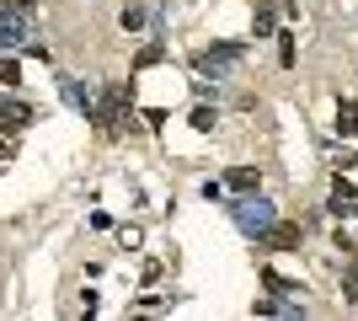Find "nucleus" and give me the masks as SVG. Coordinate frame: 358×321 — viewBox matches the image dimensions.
Returning <instances> with one entry per match:
<instances>
[{"label":"nucleus","mask_w":358,"mask_h":321,"mask_svg":"<svg viewBox=\"0 0 358 321\" xmlns=\"http://www.w3.org/2000/svg\"><path fill=\"white\" fill-rule=\"evenodd\" d=\"M278 59L294 64V32H278Z\"/></svg>","instance_id":"nucleus-16"},{"label":"nucleus","mask_w":358,"mask_h":321,"mask_svg":"<svg viewBox=\"0 0 358 321\" xmlns=\"http://www.w3.org/2000/svg\"><path fill=\"white\" fill-rule=\"evenodd\" d=\"M214 123H220L214 107H193V129H198V134H214Z\"/></svg>","instance_id":"nucleus-14"},{"label":"nucleus","mask_w":358,"mask_h":321,"mask_svg":"<svg viewBox=\"0 0 358 321\" xmlns=\"http://www.w3.org/2000/svg\"><path fill=\"white\" fill-rule=\"evenodd\" d=\"M343 139H358V102H337V123H331Z\"/></svg>","instance_id":"nucleus-8"},{"label":"nucleus","mask_w":358,"mask_h":321,"mask_svg":"<svg viewBox=\"0 0 358 321\" xmlns=\"http://www.w3.org/2000/svg\"><path fill=\"white\" fill-rule=\"evenodd\" d=\"M118 27L123 32H139V27H145V6H123V11H118Z\"/></svg>","instance_id":"nucleus-12"},{"label":"nucleus","mask_w":358,"mask_h":321,"mask_svg":"<svg viewBox=\"0 0 358 321\" xmlns=\"http://www.w3.org/2000/svg\"><path fill=\"white\" fill-rule=\"evenodd\" d=\"M262 246H273V252H289V246H299V225H284V220H278V225L262 236Z\"/></svg>","instance_id":"nucleus-7"},{"label":"nucleus","mask_w":358,"mask_h":321,"mask_svg":"<svg viewBox=\"0 0 358 321\" xmlns=\"http://www.w3.org/2000/svg\"><path fill=\"white\" fill-rule=\"evenodd\" d=\"M161 59H166V43H161V38H150V43L134 54V70H150V64H161Z\"/></svg>","instance_id":"nucleus-10"},{"label":"nucleus","mask_w":358,"mask_h":321,"mask_svg":"<svg viewBox=\"0 0 358 321\" xmlns=\"http://www.w3.org/2000/svg\"><path fill=\"white\" fill-rule=\"evenodd\" d=\"M27 11H32V6H16V0L0 6V48H6V54L27 43Z\"/></svg>","instance_id":"nucleus-3"},{"label":"nucleus","mask_w":358,"mask_h":321,"mask_svg":"<svg viewBox=\"0 0 358 321\" xmlns=\"http://www.w3.org/2000/svg\"><path fill=\"white\" fill-rule=\"evenodd\" d=\"M262 284H268V290H278V294H305L294 284V278H284V273H273V268H262Z\"/></svg>","instance_id":"nucleus-11"},{"label":"nucleus","mask_w":358,"mask_h":321,"mask_svg":"<svg viewBox=\"0 0 358 321\" xmlns=\"http://www.w3.org/2000/svg\"><path fill=\"white\" fill-rule=\"evenodd\" d=\"M59 92H64V102H70L75 113H80V118H91V123H96V102H102V97H91V92H86V86H80L75 76H59Z\"/></svg>","instance_id":"nucleus-4"},{"label":"nucleus","mask_w":358,"mask_h":321,"mask_svg":"<svg viewBox=\"0 0 358 321\" xmlns=\"http://www.w3.org/2000/svg\"><path fill=\"white\" fill-rule=\"evenodd\" d=\"M0 118H6V129H16V134H22V129L32 123V107L22 102L16 92H6V97H0Z\"/></svg>","instance_id":"nucleus-5"},{"label":"nucleus","mask_w":358,"mask_h":321,"mask_svg":"<svg viewBox=\"0 0 358 321\" xmlns=\"http://www.w3.org/2000/svg\"><path fill=\"white\" fill-rule=\"evenodd\" d=\"M273 22H278V6H273V0H257V22H252V32H257V38H278V32H273Z\"/></svg>","instance_id":"nucleus-9"},{"label":"nucleus","mask_w":358,"mask_h":321,"mask_svg":"<svg viewBox=\"0 0 358 321\" xmlns=\"http://www.w3.org/2000/svg\"><path fill=\"white\" fill-rule=\"evenodd\" d=\"M230 214H236V225L246 230V236H257V241H262V236L278 225V209H273L262 193H241V199L230 204Z\"/></svg>","instance_id":"nucleus-1"},{"label":"nucleus","mask_w":358,"mask_h":321,"mask_svg":"<svg viewBox=\"0 0 358 321\" xmlns=\"http://www.w3.org/2000/svg\"><path fill=\"white\" fill-rule=\"evenodd\" d=\"M343 300H348V306H358V262H348V268H343Z\"/></svg>","instance_id":"nucleus-13"},{"label":"nucleus","mask_w":358,"mask_h":321,"mask_svg":"<svg viewBox=\"0 0 358 321\" xmlns=\"http://www.w3.org/2000/svg\"><path fill=\"white\" fill-rule=\"evenodd\" d=\"M129 107H134V86H123L113 80L96 102V123H102V134H123V123H129Z\"/></svg>","instance_id":"nucleus-2"},{"label":"nucleus","mask_w":358,"mask_h":321,"mask_svg":"<svg viewBox=\"0 0 358 321\" xmlns=\"http://www.w3.org/2000/svg\"><path fill=\"white\" fill-rule=\"evenodd\" d=\"M16 80H22V64L6 54V64H0V86H6V92H16Z\"/></svg>","instance_id":"nucleus-15"},{"label":"nucleus","mask_w":358,"mask_h":321,"mask_svg":"<svg viewBox=\"0 0 358 321\" xmlns=\"http://www.w3.org/2000/svg\"><path fill=\"white\" fill-rule=\"evenodd\" d=\"M224 187H236V193H262V171L257 166H230Z\"/></svg>","instance_id":"nucleus-6"}]
</instances>
